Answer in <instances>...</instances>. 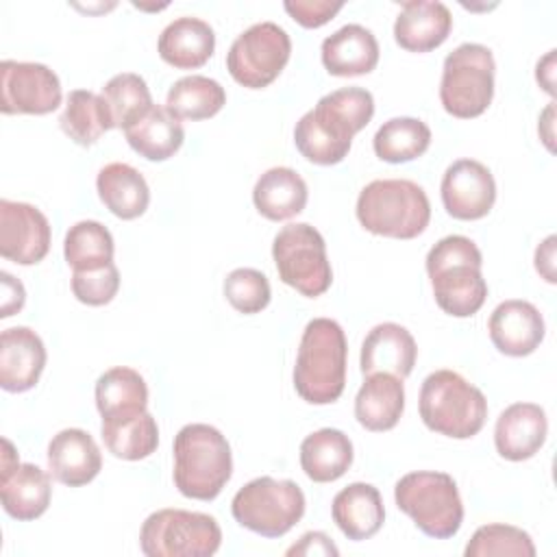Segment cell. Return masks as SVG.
Instances as JSON below:
<instances>
[{"instance_id":"obj_1","label":"cell","mask_w":557,"mask_h":557,"mask_svg":"<svg viewBox=\"0 0 557 557\" xmlns=\"http://www.w3.org/2000/svg\"><path fill=\"white\" fill-rule=\"evenodd\" d=\"M374 115V98L363 87H342L318 100L294 128L298 152L315 165H335L346 159L352 137Z\"/></svg>"},{"instance_id":"obj_2","label":"cell","mask_w":557,"mask_h":557,"mask_svg":"<svg viewBox=\"0 0 557 557\" xmlns=\"http://www.w3.org/2000/svg\"><path fill=\"white\" fill-rule=\"evenodd\" d=\"M481 250L466 235H446L429 250L426 274L435 302L444 313L470 318L483 307L487 283L481 274Z\"/></svg>"},{"instance_id":"obj_3","label":"cell","mask_w":557,"mask_h":557,"mask_svg":"<svg viewBox=\"0 0 557 557\" xmlns=\"http://www.w3.org/2000/svg\"><path fill=\"white\" fill-rule=\"evenodd\" d=\"M346 335L335 320H309L292 374L296 394L309 405L335 403L346 387Z\"/></svg>"},{"instance_id":"obj_4","label":"cell","mask_w":557,"mask_h":557,"mask_svg":"<svg viewBox=\"0 0 557 557\" xmlns=\"http://www.w3.org/2000/svg\"><path fill=\"white\" fill-rule=\"evenodd\" d=\"M233 474L226 437L211 424H185L174 437V485L194 500H213Z\"/></svg>"},{"instance_id":"obj_5","label":"cell","mask_w":557,"mask_h":557,"mask_svg":"<svg viewBox=\"0 0 557 557\" xmlns=\"http://www.w3.org/2000/svg\"><path fill=\"white\" fill-rule=\"evenodd\" d=\"M359 224L381 237L413 239L422 235L431 220L426 191L407 178H376L368 183L355 207Z\"/></svg>"},{"instance_id":"obj_6","label":"cell","mask_w":557,"mask_h":557,"mask_svg":"<svg viewBox=\"0 0 557 557\" xmlns=\"http://www.w3.org/2000/svg\"><path fill=\"white\" fill-rule=\"evenodd\" d=\"M418 409L426 429L453 440L474 437L487 420L483 392L455 370H435L422 381Z\"/></svg>"},{"instance_id":"obj_7","label":"cell","mask_w":557,"mask_h":557,"mask_svg":"<svg viewBox=\"0 0 557 557\" xmlns=\"http://www.w3.org/2000/svg\"><path fill=\"white\" fill-rule=\"evenodd\" d=\"M396 507L429 537H453L463 522V503L457 483L446 472L418 470L394 485Z\"/></svg>"},{"instance_id":"obj_8","label":"cell","mask_w":557,"mask_h":557,"mask_svg":"<svg viewBox=\"0 0 557 557\" xmlns=\"http://www.w3.org/2000/svg\"><path fill=\"white\" fill-rule=\"evenodd\" d=\"M494 54L483 44H461L446 54L440 100L448 115L472 120L487 111L494 98Z\"/></svg>"},{"instance_id":"obj_9","label":"cell","mask_w":557,"mask_h":557,"mask_svg":"<svg viewBox=\"0 0 557 557\" xmlns=\"http://www.w3.org/2000/svg\"><path fill=\"white\" fill-rule=\"evenodd\" d=\"M235 522L263 537H281L305 516V494L289 479L257 476L231 500Z\"/></svg>"},{"instance_id":"obj_10","label":"cell","mask_w":557,"mask_h":557,"mask_svg":"<svg viewBox=\"0 0 557 557\" xmlns=\"http://www.w3.org/2000/svg\"><path fill=\"white\" fill-rule=\"evenodd\" d=\"M222 544V529L209 513L159 509L139 531V548L148 557H211Z\"/></svg>"},{"instance_id":"obj_11","label":"cell","mask_w":557,"mask_h":557,"mask_svg":"<svg viewBox=\"0 0 557 557\" xmlns=\"http://www.w3.org/2000/svg\"><path fill=\"white\" fill-rule=\"evenodd\" d=\"M272 259L278 278L307 298L322 296L333 283L324 237L307 222L287 224L276 233Z\"/></svg>"},{"instance_id":"obj_12","label":"cell","mask_w":557,"mask_h":557,"mask_svg":"<svg viewBox=\"0 0 557 557\" xmlns=\"http://www.w3.org/2000/svg\"><path fill=\"white\" fill-rule=\"evenodd\" d=\"M292 54L287 30L274 22H259L235 37L226 54V70L246 89H263L278 78Z\"/></svg>"},{"instance_id":"obj_13","label":"cell","mask_w":557,"mask_h":557,"mask_svg":"<svg viewBox=\"0 0 557 557\" xmlns=\"http://www.w3.org/2000/svg\"><path fill=\"white\" fill-rule=\"evenodd\" d=\"M59 76L44 63H0V111L4 115H46L61 104Z\"/></svg>"},{"instance_id":"obj_14","label":"cell","mask_w":557,"mask_h":557,"mask_svg":"<svg viewBox=\"0 0 557 557\" xmlns=\"http://www.w3.org/2000/svg\"><path fill=\"white\" fill-rule=\"evenodd\" d=\"M442 205L455 220H481L496 202V181L476 159L453 161L442 176Z\"/></svg>"},{"instance_id":"obj_15","label":"cell","mask_w":557,"mask_h":557,"mask_svg":"<svg viewBox=\"0 0 557 557\" xmlns=\"http://www.w3.org/2000/svg\"><path fill=\"white\" fill-rule=\"evenodd\" d=\"M50 222L28 202L0 200V255L17 265H35L50 250Z\"/></svg>"},{"instance_id":"obj_16","label":"cell","mask_w":557,"mask_h":557,"mask_svg":"<svg viewBox=\"0 0 557 557\" xmlns=\"http://www.w3.org/2000/svg\"><path fill=\"white\" fill-rule=\"evenodd\" d=\"M487 331L498 352L507 357H527L542 344L546 326L535 305L511 298L496 305L490 315Z\"/></svg>"},{"instance_id":"obj_17","label":"cell","mask_w":557,"mask_h":557,"mask_svg":"<svg viewBox=\"0 0 557 557\" xmlns=\"http://www.w3.org/2000/svg\"><path fill=\"white\" fill-rule=\"evenodd\" d=\"M46 368V346L28 326H11L0 335V387L4 392H28Z\"/></svg>"},{"instance_id":"obj_18","label":"cell","mask_w":557,"mask_h":557,"mask_svg":"<svg viewBox=\"0 0 557 557\" xmlns=\"http://www.w3.org/2000/svg\"><path fill=\"white\" fill-rule=\"evenodd\" d=\"M546 411L535 403H513L500 411L494 426L496 453L507 461L531 459L546 442Z\"/></svg>"},{"instance_id":"obj_19","label":"cell","mask_w":557,"mask_h":557,"mask_svg":"<svg viewBox=\"0 0 557 557\" xmlns=\"http://www.w3.org/2000/svg\"><path fill=\"white\" fill-rule=\"evenodd\" d=\"M48 468L59 483L81 487L98 476L102 455L87 431L63 429L48 444Z\"/></svg>"},{"instance_id":"obj_20","label":"cell","mask_w":557,"mask_h":557,"mask_svg":"<svg viewBox=\"0 0 557 557\" xmlns=\"http://www.w3.org/2000/svg\"><path fill=\"white\" fill-rule=\"evenodd\" d=\"M418 346L413 335L396 324V322H383L370 329L361 344V372L374 374L385 372L394 374L398 379H407L416 366Z\"/></svg>"},{"instance_id":"obj_21","label":"cell","mask_w":557,"mask_h":557,"mask_svg":"<svg viewBox=\"0 0 557 557\" xmlns=\"http://www.w3.org/2000/svg\"><path fill=\"white\" fill-rule=\"evenodd\" d=\"M453 15L444 2L411 0L403 2L394 22V39L407 52H429L446 41Z\"/></svg>"},{"instance_id":"obj_22","label":"cell","mask_w":557,"mask_h":557,"mask_svg":"<svg viewBox=\"0 0 557 557\" xmlns=\"http://www.w3.org/2000/svg\"><path fill=\"white\" fill-rule=\"evenodd\" d=\"M379 41L370 28L346 24L322 41V65L331 76H363L379 63Z\"/></svg>"},{"instance_id":"obj_23","label":"cell","mask_w":557,"mask_h":557,"mask_svg":"<svg viewBox=\"0 0 557 557\" xmlns=\"http://www.w3.org/2000/svg\"><path fill=\"white\" fill-rule=\"evenodd\" d=\"M157 50L168 65L176 70H196L213 57L215 33L209 22L183 15L161 30Z\"/></svg>"},{"instance_id":"obj_24","label":"cell","mask_w":557,"mask_h":557,"mask_svg":"<svg viewBox=\"0 0 557 557\" xmlns=\"http://www.w3.org/2000/svg\"><path fill=\"white\" fill-rule=\"evenodd\" d=\"M331 516L348 540L361 542L379 533L385 520V507L374 485L355 481L335 494Z\"/></svg>"},{"instance_id":"obj_25","label":"cell","mask_w":557,"mask_h":557,"mask_svg":"<svg viewBox=\"0 0 557 557\" xmlns=\"http://www.w3.org/2000/svg\"><path fill=\"white\" fill-rule=\"evenodd\" d=\"M405 411L403 379L385 372L368 374L355 396V418L372 433L389 431L398 424Z\"/></svg>"},{"instance_id":"obj_26","label":"cell","mask_w":557,"mask_h":557,"mask_svg":"<svg viewBox=\"0 0 557 557\" xmlns=\"http://www.w3.org/2000/svg\"><path fill=\"white\" fill-rule=\"evenodd\" d=\"M50 474L35 463H20L9 474L0 476L2 509L20 522H28L44 516L50 505Z\"/></svg>"},{"instance_id":"obj_27","label":"cell","mask_w":557,"mask_h":557,"mask_svg":"<svg viewBox=\"0 0 557 557\" xmlns=\"http://www.w3.org/2000/svg\"><path fill=\"white\" fill-rule=\"evenodd\" d=\"M96 189L102 205L120 220H135L146 213L150 189L139 170L128 163H107L96 176Z\"/></svg>"},{"instance_id":"obj_28","label":"cell","mask_w":557,"mask_h":557,"mask_svg":"<svg viewBox=\"0 0 557 557\" xmlns=\"http://www.w3.org/2000/svg\"><path fill=\"white\" fill-rule=\"evenodd\" d=\"M307 183L305 178L292 168H270L265 170L252 189L255 209L272 220L283 222L298 215L307 205Z\"/></svg>"},{"instance_id":"obj_29","label":"cell","mask_w":557,"mask_h":557,"mask_svg":"<svg viewBox=\"0 0 557 557\" xmlns=\"http://www.w3.org/2000/svg\"><path fill=\"white\" fill-rule=\"evenodd\" d=\"M96 407L102 420H126L148 411V385L144 376L126 366L102 372L96 381Z\"/></svg>"},{"instance_id":"obj_30","label":"cell","mask_w":557,"mask_h":557,"mask_svg":"<svg viewBox=\"0 0 557 557\" xmlns=\"http://www.w3.org/2000/svg\"><path fill=\"white\" fill-rule=\"evenodd\" d=\"M352 442L339 429H318L300 444V468L313 483H331L352 466Z\"/></svg>"},{"instance_id":"obj_31","label":"cell","mask_w":557,"mask_h":557,"mask_svg":"<svg viewBox=\"0 0 557 557\" xmlns=\"http://www.w3.org/2000/svg\"><path fill=\"white\" fill-rule=\"evenodd\" d=\"M124 137L139 157L148 161H165L181 150L185 128L165 104H154L141 120L124 131Z\"/></svg>"},{"instance_id":"obj_32","label":"cell","mask_w":557,"mask_h":557,"mask_svg":"<svg viewBox=\"0 0 557 557\" xmlns=\"http://www.w3.org/2000/svg\"><path fill=\"white\" fill-rule=\"evenodd\" d=\"M61 131L78 146H94L107 131L113 128L111 113L100 94L89 89H72L59 117Z\"/></svg>"},{"instance_id":"obj_33","label":"cell","mask_w":557,"mask_h":557,"mask_svg":"<svg viewBox=\"0 0 557 557\" xmlns=\"http://www.w3.org/2000/svg\"><path fill=\"white\" fill-rule=\"evenodd\" d=\"M226 104L224 87L209 76L191 74L178 78L165 96L168 111L178 120H209Z\"/></svg>"},{"instance_id":"obj_34","label":"cell","mask_w":557,"mask_h":557,"mask_svg":"<svg viewBox=\"0 0 557 557\" xmlns=\"http://www.w3.org/2000/svg\"><path fill=\"white\" fill-rule=\"evenodd\" d=\"M100 435L107 450L124 461L146 459L159 446V426L150 411L126 420H102Z\"/></svg>"},{"instance_id":"obj_35","label":"cell","mask_w":557,"mask_h":557,"mask_svg":"<svg viewBox=\"0 0 557 557\" xmlns=\"http://www.w3.org/2000/svg\"><path fill=\"white\" fill-rule=\"evenodd\" d=\"M431 146V128L418 117H392L379 126L372 139L374 154L387 163H407Z\"/></svg>"},{"instance_id":"obj_36","label":"cell","mask_w":557,"mask_h":557,"mask_svg":"<svg viewBox=\"0 0 557 557\" xmlns=\"http://www.w3.org/2000/svg\"><path fill=\"white\" fill-rule=\"evenodd\" d=\"M115 244L109 228L96 220H81L65 233L63 257L72 272L98 270L113 261Z\"/></svg>"},{"instance_id":"obj_37","label":"cell","mask_w":557,"mask_h":557,"mask_svg":"<svg viewBox=\"0 0 557 557\" xmlns=\"http://www.w3.org/2000/svg\"><path fill=\"white\" fill-rule=\"evenodd\" d=\"M100 96L107 102L113 128L122 131L133 126L154 107L148 83L135 72H122L111 76L104 83Z\"/></svg>"},{"instance_id":"obj_38","label":"cell","mask_w":557,"mask_h":557,"mask_svg":"<svg viewBox=\"0 0 557 557\" xmlns=\"http://www.w3.org/2000/svg\"><path fill=\"white\" fill-rule=\"evenodd\" d=\"M466 557H492V555H513L533 557L535 544L531 535L513 524H483L474 531L463 550Z\"/></svg>"},{"instance_id":"obj_39","label":"cell","mask_w":557,"mask_h":557,"mask_svg":"<svg viewBox=\"0 0 557 557\" xmlns=\"http://www.w3.org/2000/svg\"><path fill=\"white\" fill-rule=\"evenodd\" d=\"M224 296L233 309L252 315L270 305L272 289L263 272L255 268H237L224 278Z\"/></svg>"},{"instance_id":"obj_40","label":"cell","mask_w":557,"mask_h":557,"mask_svg":"<svg viewBox=\"0 0 557 557\" xmlns=\"http://www.w3.org/2000/svg\"><path fill=\"white\" fill-rule=\"evenodd\" d=\"M117 289H120V272L113 261L98 270L72 272V294L83 305L102 307L115 298Z\"/></svg>"},{"instance_id":"obj_41","label":"cell","mask_w":557,"mask_h":557,"mask_svg":"<svg viewBox=\"0 0 557 557\" xmlns=\"http://www.w3.org/2000/svg\"><path fill=\"white\" fill-rule=\"evenodd\" d=\"M342 7L344 2H331V0H287L283 4L289 17L305 28L324 26L342 11Z\"/></svg>"},{"instance_id":"obj_42","label":"cell","mask_w":557,"mask_h":557,"mask_svg":"<svg viewBox=\"0 0 557 557\" xmlns=\"http://www.w3.org/2000/svg\"><path fill=\"white\" fill-rule=\"evenodd\" d=\"M337 553H339L337 546L322 531H309L294 546L287 548L289 557L292 555H307V557H311V555H333L335 557Z\"/></svg>"},{"instance_id":"obj_43","label":"cell","mask_w":557,"mask_h":557,"mask_svg":"<svg viewBox=\"0 0 557 557\" xmlns=\"http://www.w3.org/2000/svg\"><path fill=\"white\" fill-rule=\"evenodd\" d=\"M0 278H2L0 318H9V315L17 313L24 307L26 292H24V285L17 278H13L9 272H0Z\"/></svg>"},{"instance_id":"obj_44","label":"cell","mask_w":557,"mask_h":557,"mask_svg":"<svg viewBox=\"0 0 557 557\" xmlns=\"http://www.w3.org/2000/svg\"><path fill=\"white\" fill-rule=\"evenodd\" d=\"M555 235H548L537 248H535V270L546 283H555Z\"/></svg>"},{"instance_id":"obj_45","label":"cell","mask_w":557,"mask_h":557,"mask_svg":"<svg viewBox=\"0 0 557 557\" xmlns=\"http://www.w3.org/2000/svg\"><path fill=\"white\" fill-rule=\"evenodd\" d=\"M553 67H555V50H548V54H546L542 61H537L535 78H537L540 87H542L546 94H550V96H555V87H553Z\"/></svg>"},{"instance_id":"obj_46","label":"cell","mask_w":557,"mask_h":557,"mask_svg":"<svg viewBox=\"0 0 557 557\" xmlns=\"http://www.w3.org/2000/svg\"><path fill=\"white\" fill-rule=\"evenodd\" d=\"M553 102L544 109V113H542V117H540V126L537 128H542V126H546V131L542 133V139H544V144H546V148L548 150H553Z\"/></svg>"}]
</instances>
